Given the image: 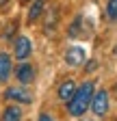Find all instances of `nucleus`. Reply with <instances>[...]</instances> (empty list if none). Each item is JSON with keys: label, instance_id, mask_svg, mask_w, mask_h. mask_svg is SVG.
Masks as SVG:
<instances>
[{"label": "nucleus", "instance_id": "obj_1", "mask_svg": "<svg viewBox=\"0 0 117 121\" xmlns=\"http://www.w3.org/2000/svg\"><path fill=\"white\" fill-rule=\"evenodd\" d=\"M93 82L91 80H87L85 84H80L76 91H74V95H72V99L67 102V112L72 117H82L87 112V108H89V104H91V95H93Z\"/></svg>", "mask_w": 117, "mask_h": 121}, {"label": "nucleus", "instance_id": "obj_2", "mask_svg": "<svg viewBox=\"0 0 117 121\" xmlns=\"http://www.w3.org/2000/svg\"><path fill=\"white\" fill-rule=\"evenodd\" d=\"M91 110H93V115L95 117H104L106 112H108V106H111V102H108V93L104 89H100V91H93V95H91Z\"/></svg>", "mask_w": 117, "mask_h": 121}, {"label": "nucleus", "instance_id": "obj_3", "mask_svg": "<svg viewBox=\"0 0 117 121\" xmlns=\"http://www.w3.org/2000/svg\"><path fill=\"white\" fill-rule=\"evenodd\" d=\"M11 43H13V54H15L18 60H26L33 54V43L28 37H15Z\"/></svg>", "mask_w": 117, "mask_h": 121}, {"label": "nucleus", "instance_id": "obj_4", "mask_svg": "<svg viewBox=\"0 0 117 121\" xmlns=\"http://www.w3.org/2000/svg\"><path fill=\"white\" fill-rule=\"evenodd\" d=\"M85 58H87V54H85L82 48H78V45H72V48H67V52H65V63L72 65V67L82 65Z\"/></svg>", "mask_w": 117, "mask_h": 121}, {"label": "nucleus", "instance_id": "obj_5", "mask_svg": "<svg viewBox=\"0 0 117 121\" xmlns=\"http://www.w3.org/2000/svg\"><path fill=\"white\" fill-rule=\"evenodd\" d=\"M15 78L22 82V84H31L35 80V67L28 65V63H22L15 67Z\"/></svg>", "mask_w": 117, "mask_h": 121}, {"label": "nucleus", "instance_id": "obj_6", "mask_svg": "<svg viewBox=\"0 0 117 121\" xmlns=\"http://www.w3.org/2000/svg\"><path fill=\"white\" fill-rule=\"evenodd\" d=\"M4 97H7V99H13V102H20V104H31V102H33V95L28 93V91H24V89H15V86L7 89Z\"/></svg>", "mask_w": 117, "mask_h": 121}, {"label": "nucleus", "instance_id": "obj_7", "mask_svg": "<svg viewBox=\"0 0 117 121\" xmlns=\"http://www.w3.org/2000/svg\"><path fill=\"white\" fill-rule=\"evenodd\" d=\"M13 71V63H11V56L7 52H0V82H7L9 76Z\"/></svg>", "mask_w": 117, "mask_h": 121}, {"label": "nucleus", "instance_id": "obj_8", "mask_svg": "<svg viewBox=\"0 0 117 121\" xmlns=\"http://www.w3.org/2000/svg\"><path fill=\"white\" fill-rule=\"evenodd\" d=\"M74 91H76L74 80H65V82L58 84L56 95H58V99H61V102H69V99H72V95H74Z\"/></svg>", "mask_w": 117, "mask_h": 121}, {"label": "nucleus", "instance_id": "obj_9", "mask_svg": "<svg viewBox=\"0 0 117 121\" xmlns=\"http://www.w3.org/2000/svg\"><path fill=\"white\" fill-rule=\"evenodd\" d=\"M85 20L82 17H76L74 22H72V26L67 28V35L72 37V39H78V37H85Z\"/></svg>", "mask_w": 117, "mask_h": 121}, {"label": "nucleus", "instance_id": "obj_10", "mask_svg": "<svg viewBox=\"0 0 117 121\" xmlns=\"http://www.w3.org/2000/svg\"><path fill=\"white\" fill-rule=\"evenodd\" d=\"M43 7H46V0H35V2H33V7L28 9V22L39 20V15L43 13Z\"/></svg>", "mask_w": 117, "mask_h": 121}, {"label": "nucleus", "instance_id": "obj_11", "mask_svg": "<svg viewBox=\"0 0 117 121\" xmlns=\"http://www.w3.org/2000/svg\"><path fill=\"white\" fill-rule=\"evenodd\" d=\"M2 121H22V110H20V106H9V108H4Z\"/></svg>", "mask_w": 117, "mask_h": 121}, {"label": "nucleus", "instance_id": "obj_12", "mask_svg": "<svg viewBox=\"0 0 117 121\" xmlns=\"http://www.w3.org/2000/svg\"><path fill=\"white\" fill-rule=\"evenodd\" d=\"M106 15H108V20L117 22V0H108L106 2Z\"/></svg>", "mask_w": 117, "mask_h": 121}, {"label": "nucleus", "instance_id": "obj_13", "mask_svg": "<svg viewBox=\"0 0 117 121\" xmlns=\"http://www.w3.org/2000/svg\"><path fill=\"white\" fill-rule=\"evenodd\" d=\"M15 30H18V20H15V22H11V24L7 26V30H4V37H7L9 41H13V39H15V37H13V33H15Z\"/></svg>", "mask_w": 117, "mask_h": 121}, {"label": "nucleus", "instance_id": "obj_14", "mask_svg": "<svg viewBox=\"0 0 117 121\" xmlns=\"http://www.w3.org/2000/svg\"><path fill=\"white\" fill-rule=\"evenodd\" d=\"M39 121H54L50 115H39Z\"/></svg>", "mask_w": 117, "mask_h": 121}, {"label": "nucleus", "instance_id": "obj_15", "mask_svg": "<svg viewBox=\"0 0 117 121\" xmlns=\"http://www.w3.org/2000/svg\"><path fill=\"white\" fill-rule=\"evenodd\" d=\"M24 2H28V0H24Z\"/></svg>", "mask_w": 117, "mask_h": 121}, {"label": "nucleus", "instance_id": "obj_16", "mask_svg": "<svg viewBox=\"0 0 117 121\" xmlns=\"http://www.w3.org/2000/svg\"><path fill=\"white\" fill-rule=\"evenodd\" d=\"M115 89H117V84H115Z\"/></svg>", "mask_w": 117, "mask_h": 121}]
</instances>
